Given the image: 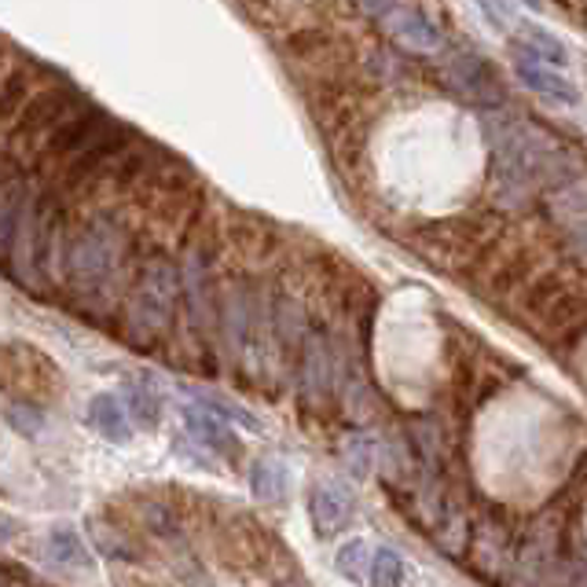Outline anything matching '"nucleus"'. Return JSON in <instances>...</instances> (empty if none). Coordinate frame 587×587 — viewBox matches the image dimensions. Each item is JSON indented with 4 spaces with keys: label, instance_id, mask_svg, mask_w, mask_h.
<instances>
[{
    "label": "nucleus",
    "instance_id": "412c9836",
    "mask_svg": "<svg viewBox=\"0 0 587 587\" xmlns=\"http://www.w3.org/2000/svg\"><path fill=\"white\" fill-rule=\"evenodd\" d=\"M12 536H15V522L0 514V540H12Z\"/></svg>",
    "mask_w": 587,
    "mask_h": 587
},
{
    "label": "nucleus",
    "instance_id": "9d476101",
    "mask_svg": "<svg viewBox=\"0 0 587 587\" xmlns=\"http://www.w3.org/2000/svg\"><path fill=\"white\" fill-rule=\"evenodd\" d=\"M330 389V352L323 338H309L305 364H301V394L309 400H323Z\"/></svg>",
    "mask_w": 587,
    "mask_h": 587
},
{
    "label": "nucleus",
    "instance_id": "dca6fc26",
    "mask_svg": "<svg viewBox=\"0 0 587 587\" xmlns=\"http://www.w3.org/2000/svg\"><path fill=\"white\" fill-rule=\"evenodd\" d=\"M335 570L346 576L349 584H367V570H371V544L367 540H349L338 547L335 554Z\"/></svg>",
    "mask_w": 587,
    "mask_h": 587
},
{
    "label": "nucleus",
    "instance_id": "f3484780",
    "mask_svg": "<svg viewBox=\"0 0 587 587\" xmlns=\"http://www.w3.org/2000/svg\"><path fill=\"white\" fill-rule=\"evenodd\" d=\"M371 587H404V558L394 547H378L371 554V570H367Z\"/></svg>",
    "mask_w": 587,
    "mask_h": 587
},
{
    "label": "nucleus",
    "instance_id": "6ab92c4d",
    "mask_svg": "<svg viewBox=\"0 0 587 587\" xmlns=\"http://www.w3.org/2000/svg\"><path fill=\"white\" fill-rule=\"evenodd\" d=\"M4 419H8V426H15L23 437L41 434V426H45V411L34 408V404H8Z\"/></svg>",
    "mask_w": 587,
    "mask_h": 587
},
{
    "label": "nucleus",
    "instance_id": "1a4fd4ad",
    "mask_svg": "<svg viewBox=\"0 0 587 587\" xmlns=\"http://www.w3.org/2000/svg\"><path fill=\"white\" fill-rule=\"evenodd\" d=\"M180 419H184V423H188L191 437H195V440H202V445H205V448H213V452L228 455L232 448H235V437H232L228 423H221L217 415L202 411L199 404H180Z\"/></svg>",
    "mask_w": 587,
    "mask_h": 587
},
{
    "label": "nucleus",
    "instance_id": "423d86ee",
    "mask_svg": "<svg viewBox=\"0 0 587 587\" xmlns=\"http://www.w3.org/2000/svg\"><path fill=\"white\" fill-rule=\"evenodd\" d=\"M511 66H514V74H517V82H522L525 88H533V92L547 96V100H558V103H573L576 100L573 82L562 71H554V66L536 63V59L514 52V48H511Z\"/></svg>",
    "mask_w": 587,
    "mask_h": 587
},
{
    "label": "nucleus",
    "instance_id": "2eb2a0df",
    "mask_svg": "<svg viewBox=\"0 0 587 587\" xmlns=\"http://www.w3.org/2000/svg\"><path fill=\"white\" fill-rule=\"evenodd\" d=\"M26 195L18 184H0V264L12 253V239L18 228V213H23Z\"/></svg>",
    "mask_w": 587,
    "mask_h": 587
},
{
    "label": "nucleus",
    "instance_id": "f257e3e1",
    "mask_svg": "<svg viewBox=\"0 0 587 587\" xmlns=\"http://www.w3.org/2000/svg\"><path fill=\"white\" fill-rule=\"evenodd\" d=\"M176 294H180V272L162 258L147 264L143 279L136 283L129 298V312H125V338H129L133 346L147 349L170 330Z\"/></svg>",
    "mask_w": 587,
    "mask_h": 587
},
{
    "label": "nucleus",
    "instance_id": "6e6552de",
    "mask_svg": "<svg viewBox=\"0 0 587 587\" xmlns=\"http://www.w3.org/2000/svg\"><path fill=\"white\" fill-rule=\"evenodd\" d=\"M511 48L514 52H522L528 59H536V63L544 66H565V59H570V52H565V45L558 41L554 34H547L544 26H522L517 34L511 37Z\"/></svg>",
    "mask_w": 587,
    "mask_h": 587
},
{
    "label": "nucleus",
    "instance_id": "ddd939ff",
    "mask_svg": "<svg viewBox=\"0 0 587 587\" xmlns=\"http://www.w3.org/2000/svg\"><path fill=\"white\" fill-rule=\"evenodd\" d=\"M48 551H52L59 565L92 570V551H88L85 540L77 536V528H71V525H52V533H48Z\"/></svg>",
    "mask_w": 587,
    "mask_h": 587
},
{
    "label": "nucleus",
    "instance_id": "7ed1b4c3",
    "mask_svg": "<svg viewBox=\"0 0 587 587\" xmlns=\"http://www.w3.org/2000/svg\"><path fill=\"white\" fill-rule=\"evenodd\" d=\"M367 12L382 15V26H386L404 48H411V52H434V48H440V29L429 23V15L423 8L375 4V8H367Z\"/></svg>",
    "mask_w": 587,
    "mask_h": 587
},
{
    "label": "nucleus",
    "instance_id": "9b49d317",
    "mask_svg": "<svg viewBox=\"0 0 587 587\" xmlns=\"http://www.w3.org/2000/svg\"><path fill=\"white\" fill-rule=\"evenodd\" d=\"M250 488H253V496L264 499V503H279L283 496H287V488H290V470L283 459L276 455H268V459H258L250 470Z\"/></svg>",
    "mask_w": 587,
    "mask_h": 587
},
{
    "label": "nucleus",
    "instance_id": "20e7f679",
    "mask_svg": "<svg viewBox=\"0 0 587 587\" xmlns=\"http://www.w3.org/2000/svg\"><path fill=\"white\" fill-rule=\"evenodd\" d=\"M309 514L320 536H335L352 522V514H357V496H352V488L346 482H323L312 488Z\"/></svg>",
    "mask_w": 587,
    "mask_h": 587
},
{
    "label": "nucleus",
    "instance_id": "39448f33",
    "mask_svg": "<svg viewBox=\"0 0 587 587\" xmlns=\"http://www.w3.org/2000/svg\"><path fill=\"white\" fill-rule=\"evenodd\" d=\"M448 74H452V82H455L459 92H466L474 103L492 107V103L503 100V88H499L496 71H492V66H488L477 52L455 55L452 63H448Z\"/></svg>",
    "mask_w": 587,
    "mask_h": 587
},
{
    "label": "nucleus",
    "instance_id": "f8f14e48",
    "mask_svg": "<svg viewBox=\"0 0 587 587\" xmlns=\"http://www.w3.org/2000/svg\"><path fill=\"white\" fill-rule=\"evenodd\" d=\"M122 408H125V415L129 419H136L140 426H159V415H162V400H159V394L151 389V382H136V378H129L122 386Z\"/></svg>",
    "mask_w": 587,
    "mask_h": 587
},
{
    "label": "nucleus",
    "instance_id": "aec40b11",
    "mask_svg": "<svg viewBox=\"0 0 587 587\" xmlns=\"http://www.w3.org/2000/svg\"><path fill=\"white\" fill-rule=\"evenodd\" d=\"M482 12L488 18H496V29H511V18H514L517 8L514 4H482Z\"/></svg>",
    "mask_w": 587,
    "mask_h": 587
},
{
    "label": "nucleus",
    "instance_id": "f03ea898",
    "mask_svg": "<svg viewBox=\"0 0 587 587\" xmlns=\"http://www.w3.org/2000/svg\"><path fill=\"white\" fill-rule=\"evenodd\" d=\"M122 250H125V239L111 221L100 217L85 224V232L74 239V247L63 253L66 276H71L74 290H85V294L100 290L103 283L114 276L117 261H122Z\"/></svg>",
    "mask_w": 587,
    "mask_h": 587
},
{
    "label": "nucleus",
    "instance_id": "a211bd4d",
    "mask_svg": "<svg viewBox=\"0 0 587 587\" xmlns=\"http://www.w3.org/2000/svg\"><path fill=\"white\" fill-rule=\"evenodd\" d=\"M191 404H199L202 411H210V415H217L221 423H224V419H232V423H239L242 429H253V434H261V429H264V426L258 423V419L250 415L247 408L232 404L228 397H217V394H205V389H195V400H191Z\"/></svg>",
    "mask_w": 587,
    "mask_h": 587
},
{
    "label": "nucleus",
    "instance_id": "4468645a",
    "mask_svg": "<svg viewBox=\"0 0 587 587\" xmlns=\"http://www.w3.org/2000/svg\"><path fill=\"white\" fill-rule=\"evenodd\" d=\"M221 316H224V341H228V352L239 357V352L247 349V327H250V305L239 294V287H232L224 294Z\"/></svg>",
    "mask_w": 587,
    "mask_h": 587
},
{
    "label": "nucleus",
    "instance_id": "0eeeda50",
    "mask_svg": "<svg viewBox=\"0 0 587 587\" xmlns=\"http://www.w3.org/2000/svg\"><path fill=\"white\" fill-rule=\"evenodd\" d=\"M85 419H88V426H92L100 437L111 440V445H125V440H133V423H129V415H125L117 394H96L92 400H88Z\"/></svg>",
    "mask_w": 587,
    "mask_h": 587
}]
</instances>
